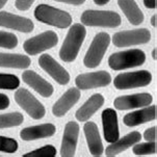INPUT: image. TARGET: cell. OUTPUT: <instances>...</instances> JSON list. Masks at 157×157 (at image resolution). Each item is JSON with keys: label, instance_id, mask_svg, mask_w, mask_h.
I'll return each mask as SVG.
<instances>
[{"label": "cell", "instance_id": "83f0119b", "mask_svg": "<svg viewBox=\"0 0 157 157\" xmlns=\"http://www.w3.org/2000/svg\"><path fill=\"white\" fill-rule=\"evenodd\" d=\"M56 155V149L52 145H47L29 153L24 154V157H53Z\"/></svg>", "mask_w": 157, "mask_h": 157}, {"label": "cell", "instance_id": "8fae6325", "mask_svg": "<svg viewBox=\"0 0 157 157\" xmlns=\"http://www.w3.org/2000/svg\"><path fill=\"white\" fill-rule=\"evenodd\" d=\"M111 82V76L105 71L92 72L78 75L75 78V83L79 90H90L96 87L107 86Z\"/></svg>", "mask_w": 157, "mask_h": 157}, {"label": "cell", "instance_id": "4fadbf2b", "mask_svg": "<svg viewBox=\"0 0 157 157\" xmlns=\"http://www.w3.org/2000/svg\"><path fill=\"white\" fill-rule=\"evenodd\" d=\"M79 136V125L76 122H69L63 131L60 155L63 157H71L75 155L77 142Z\"/></svg>", "mask_w": 157, "mask_h": 157}, {"label": "cell", "instance_id": "52a82bcc", "mask_svg": "<svg viewBox=\"0 0 157 157\" xmlns=\"http://www.w3.org/2000/svg\"><path fill=\"white\" fill-rule=\"evenodd\" d=\"M15 100L34 120L42 119L46 113L44 105L26 89H19L15 93Z\"/></svg>", "mask_w": 157, "mask_h": 157}, {"label": "cell", "instance_id": "74e56055", "mask_svg": "<svg viewBox=\"0 0 157 157\" xmlns=\"http://www.w3.org/2000/svg\"><path fill=\"white\" fill-rule=\"evenodd\" d=\"M157 48H154V49L152 50V58L154 60H156L157 59Z\"/></svg>", "mask_w": 157, "mask_h": 157}, {"label": "cell", "instance_id": "6da1fadb", "mask_svg": "<svg viewBox=\"0 0 157 157\" xmlns=\"http://www.w3.org/2000/svg\"><path fill=\"white\" fill-rule=\"evenodd\" d=\"M86 36V29L84 25L79 23L72 25L59 50L60 59L66 63L74 62L78 55Z\"/></svg>", "mask_w": 157, "mask_h": 157}, {"label": "cell", "instance_id": "2e32d148", "mask_svg": "<svg viewBox=\"0 0 157 157\" xmlns=\"http://www.w3.org/2000/svg\"><path fill=\"white\" fill-rule=\"evenodd\" d=\"M102 124L106 142H116L120 137L118 116H117L116 110L113 108H105L102 111Z\"/></svg>", "mask_w": 157, "mask_h": 157}, {"label": "cell", "instance_id": "8992f818", "mask_svg": "<svg viewBox=\"0 0 157 157\" xmlns=\"http://www.w3.org/2000/svg\"><path fill=\"white\" fill-rule=\"evenodd\" d=\"M152 81V75L149 71L140 70L135 72L119 74L113 79V86L118 90H129L147 86Z\"/></svg>", "mask_w": 157, "mask_h": 157}, {"label": "cell", "instance_id": "836d02e7", "mask_svg": "<svg viewBox=\"0 0 157 157\" xmlns=\"http://www.w3.org/2000/svg\"><path fill=\"white\" fill-rule=\"evenodd\" d=\"M58 2H65L68 4H73V5H81L86 2V0H55Z\"/></svg>", "mask_w": 157, "mask_h": 157}, {"label": "cell", "instance_id": "1f68e13d", "mask_svg": "<svg viewBox=\"0 0 157 157\" xmlns=\"http://www.w3.org/2000/svg\"><path fill=\"white\" fill-rule=\"evenodd\" d=\"M34 0H16L15 6L19 10H27L30 9Z\"/></svg>", "mask_w": 157, "mask_h": 157}, {"label": "cell", "instance_id": "d6986e66", "mask_svg": "<svg viewBox=\"0 0 157 157\" xmlns=\"http://www.w3.org/2000/svg\"><path fill=\"white\" fill-rule=\"evenodd\" d=\"M83 131L90 154L93 156H101L104 152V148L97 125L94 122H87L83 126Z\"/></svg>", "mask_w": 157, "mask_h": 157}, {"label": "cell", "instance_id": "9a60e30c", "mask_svg": "<svg viewBox=\"0 0 157 157\" xmlns=\"http://www.w3.org/2000/svg\"><path fill=\"white\" fill-rule=\"evenodd\" d=\"M80 90L71 87L58 99L52 107V113L55 117H63L80 99Z\"/></svg>", "mask_w": 157, "mask_h": 157}, {"label": "cell", "instance_id": "484cf974", "mask_svg": "<svg viewBox=\"0 0 157 157\" xmlns=\"http://www.w3.org/2000/svg\"><path fill=\"white\" fill-rule=\"evenodd\" d=\"M20 86V79L13 74L0 73V90H16Z\"/></svg>", "mask_w": 157, "mask_h": 157}, {"label": "cell", "instance_id": "44dd1931", "mask_svg": "<svg viewBox=\"0 0 157 157\" xmlns=\"http://www.w3.org/2000/svg\"><path fill=\"white\" fill-rule=\"evenodd\" d=\"M55 131L56 128L53 124H42L22 129L20 132V137L23 140H36L52 136Z\"/></svg>", "mask_w": 157, "mask_h": 157}, {"label": "cell", "instance_id": "cb8c5ba5", "mask_svg": "<svg viewBox=\"0 0 157 157\" xmlns=\"http://www.w3.org/2000/svg\"><path fill=\"white\" fill-rule=\"evenodd\" d=\"M31 60L27 55L14 53H0V67L26 69L30 66Z\"/></svg>", "mask_w": 157, "mask_h": 157}, {"label": "cell", "instance_id": "5b68a950", "mask_svg": "<svg viewBox=\"0 0 157 157\" xmlns=\"http://www.w3.org/2000/svg\"><path fill=\"white\" fill-rule=\"evenodd\" d=\"M110 44V36L106 33H97L83 58V63L87 68H96L101 63L106 50Z\"/></svg>", "mask_w": 157, "mask_h": 157}, {"label": "cell", "instance_id": "ffe728a7", "mask_svg": "<svg viewBox=\"0 0 157 157\" xmlns=\"http://www.w3.org/2000/svg\"><path fill=\"white\" fill-rule=\"evenodd\" d=\"M140 140H142V134L138 131H132L124 137L118 138L116 142L110 143V145L105 149V154L107 156H116L133 146L134 144L138 143Z\"/></svg>", "mask_w": 157, "mask_h": 157}, {"label": "cell", "instance_id": "5bb4252c", "mask_svg": "<svg viewBox=\"0 0 157 157\" xmlns=\"http://www.w3.org/2000/svg\"><path fill=\"white\" fill-rule=\"evenodd\" d=\"M0 26L25 33H31L34 28L33 22L30 19L7 12H0Z\"/></svg>", "mask_w": 157, "mask_h": 157}, {"label": "cell", "instance_id": "d4e9b609", "mask_svg": "<svg viewBox=\"0 0 157 157\" xmlns=\"http://www.w3.org/2000/svg\"><path fill=\"white\" fill-rule=\"evenodd\" d=\"M24 117L20 113H10L0 114V129L19 126L23 123Z\"/></svg>", "mask_w": 157, "mask_h": 157}, {"label": "cell", "instance_id": "4dcf8cb0", "mask_svg": "<svg viewBox=\"0 0 157 157\" xmlns=\"http://www.w3.org/2000/svg\"><path fill=\"white\" fill-rule=\"evenodd\" d=\"M144 138L148 142H156L157 140V127L153 126L147 129L144 133Z\"/></svg>", "mask_w": 157, "mask_h": 157}, {"label": "cell", "instance_id": "e575fe53", "mask_svg": "<svg viewBox=\"0 0 157 157\" xmlns=\"http://www.w3.org/2000/svg\"><path fill=\"white\" fill-rule=\"evenodd\" d=\"M144 5L148 9H156L157 6V1L156 0H144Z\"/></svg>", "mask_w": 157, "mask_h": 157}, {"label": "cell", "instance_id": "e0dca14e", "mask_svg": "<svg viewBox=\"0 0 157 157\" xmlns=\"http://www.w3.org/2000/svg\"><path fill=\"white\" fill-rule=\"evenodd\" d=\"M157 118V106H145L142 109L127 113L123 118V122L126 126H138L147 122L154 121Z\"/></svg>", "mask_w": 157, "mask_h": 157}, {"label": "cell", "instance_id": "d590c367", "mask_svg": "<svg viewBox=\"0 0 157 157\" xmlns=\"http://www.w3.org/2000/svg\"><path fill=\"white\" fill-rule=\"evenodd\" d=\"M151 25L153 26V27H157V15H153L152 18H151Z\"/></svg>", "mask_w": 157, "mask_h": 157}, {"label": "cell", "instance_id": "f1b7e54d", "mask_svg": "<svg viewBox=\"0 0 157 157\" xmlns=\"http://www.w3.org/2000/svg\"><path fill=\"white\" fill-rule=\"evenodd\" d=\"M18 38L14 33H5L0 30V47L6 48V49H13L17 47Z\"/></svg>", "mask_w": 157, "mask_h": 157}, {"label": "cell", "instance_id": "603a6c76", "mask_svg": "<svg viewBox=\"0 0 157 157\" xmlns=\"http://www.w3.org/2000/svg\"><path fill=\"white\" fill-rule=\"evenodd\" d=\"M118 4L132 25H140L144 22V14L134 0H118Z\"/></svg>", "mask_w": 157, "mask_h": 157}, {"label": "cell", "instance_id": "9c48e42d", "mask_svg": "<svg viewBox=\"0 0 157 157\" xmlns=\"http://www.w3.org/2000/svg\"><path fill=\"white\" fill-rule=\"evenodd\" d=\"M151 40V33L147 28L120 31L113 34V43L116 47H128L132 45H142Z\"/></svg>", "mask_w": 157, "mask_h": 157}, {"label": "cell", "instance_id": "ac0fdd59", "mask_svg": "<svg viewBox=\"0 0 157 157\" xmlns=\"http://www.w3.org/2000/svg\"><path fill=\"white\" fill-rule=\"evenodd\" d=\"M22 79L25 83H27L36 92H38L42 97L48 98L50 96H52L53 92H54L52 84L49 83L47 80H45L43 77H41L34 71H25L22 74Z\"/></svg>", "mask_w": 157, "mask_h": 157}, {"label": "cell", "instance_id": "f546056e", "mask_svg": "<svg viewBox=\"0 0 157 157\" xmlns=\"http://www.w3.org/2000/svg\"><path fill=\"white\" fill-rule=\"evenodd\" d=\"M18 143L14 138L0 135V151L5 153H15L18 150Z\"/></svg>", "mask_w": 157, "mask_h": 157}, {"label": "cell", "instance_id": "277c9868", "mask_svg": "<svg viewBox=\"0 0 157 157\" xmlns=\"http://www.w3.org/2000/svg\"><path fill=\"white\" fill-rule=\"evenodd\" d=\"M81 23L87 26L114 28L121 25V17L118 13L111 10H89L82 13Z\"/></svg>", "mask_w": 157, "mask_h": 157}, {"label": "cell", "instance_id": "7a4b0ae2", "mask_svg": "<svg viewBox=\"0 0 157 157\" xmlns=\"http://www.w3.org/2000/svg\"><path fill=\"white\" fill-rule=\"evenodd\" d=\"M33 14L40 22L57 28H68L72 24V17L69 13L55 9L51 5L40 4L36 7Z\"/></svg>", "mask_w": 157, "mask_h": 157}, {"label": "cell", "instance_id": "30bf717a", "mask_svg": "<svg viewBox=\"0 0 157 157\" xmlns=\"http://www.w3.org/2000/svg\"><path fill=\"white\" fill-rule=\"evenodd\" d=\"M39 65L60 86H65L70 81V74L68 71L62 67L51 55L42 54L39 57Z\"/></svg>", "mask_w": 157, "mask_h": 157}, {"label": "cell", "instance_id": "7402d4cb", "mask_svg": "<svg viewBox=\"0 0 157 157\" xmlns=\"http://www.w3.org/2000/svg\"><path fill=\"white\" fill-rule=\"evenodd\" d=\"M104 103V97L101 94H95L76 111L75 117L78 121L86 122L97 111Z\"/></svg>", "mask_w": 157, "mask_h": 157}, {"label": "cell", "instance_id": "d6a6232c", "mask_svg": "<svg viewBox=\"0 0 157 157\" xmlns=\"http://www.w3.org/2000/svg\"><path fill=\"white\" fill-rule=\"evenodd\" d=\"M10 106V99L6 95L0 94V110L5 109Z\"/></svg>", "mask_w": 157, "mask_h": 157}, {"label": "cell", "instance_id": "4316f807", "mask_svg": "<svg viewBox=\"0 0 157 157\" xmlns=\"http://www.w3.org/2000/svg\"><path fill=\"white\" fill-rule=\"evenodd\" d=\"M133 153L135 155L142 156L147 155V154H154L157 152V145L156 142H147L142 144H134L133 147Z\"/></svg>", "mask_w": 157, "mask_h": 157}, {"label": "cell", "instance_id": "8d00e7d4", "mask_svg": "<svg viewBox=\"0 0 157 157\" xmlns=\"http://www.w3.org/2000/svg\"><path fill=\"white\" fill-rule=\"evenodd\" d=\"M110 0H94V2L97 5H104L106 3H108Z\"/></svg>", "mask_w": 157, "mask_h": 157}, {"label": "cell", "instance_id": "3957f363", "mask_svg": "<svg viewBox=\"0 0 157 157\" xmlns=\"http://www.w3.org/2000/svg\"><path fill=\"white\" fill-rule=\"evenodd\" d=\"M145 62L146 54L143 50L130 49L111 54L108 58V66L114 71H120L142 66Z\"/></svg>", "mask_w": 157, "mask_h": 157}, {"label": "cell", "instance_id": "7c38bea8", "mask_svg": "<svg viewBox=\"0 0 157 157\" xmlns=\"http://www.w3.org/2000/svg\"><path fill=\"white\" fill-rule=\"evenodd\" d=\"M153 97L148 93H140L127 96H120L113 101V105L119 110H128L133 108H142L152 103Z\"/></svg>", "mask_w": 157, "mask_h": 157}, {"label": "cell", "instance_id": "f35d334b", "mask_svg": "<svg viewBox=\"0 0 157 157\" xmlns=\"http://www.w3.org/2000/svg\"><path fill=\"white\" fill-rule=\"evenodd\" d=\"M7 1H9V0H0V10H1L2 7L4 6L5 3H6Z\"/></svg>", "mask_w": 157, "mask_h": 157}, {"label": "cell", "instance_id": "ba28073f", "mask_svg": "<svg viewBox=\"0 0 157 157\" xmlns=\"http://www.w3.org/2000/svg\"><path fill=\"white\" fill-rule=\"evenodd\" d=\"M58 43L57 34L52 30H48L30 38L23 44L25 52L29 55H36L45 50L51 49Z\"/></svg>", "mask_w": 157, "mask_h": 157}]
</instances>
